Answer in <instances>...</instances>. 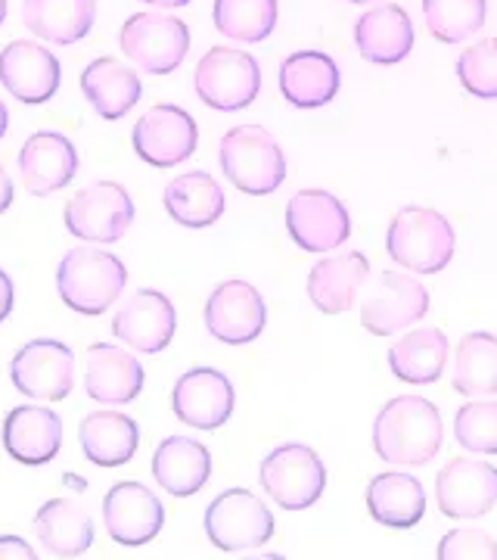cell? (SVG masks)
I'll use <instances>...</instances> for the list:
<instances>
[{"mask_svg": "<svg viewBox=\"0 0 497 560\" xmlns=\"http://www.w3.org/2000/svg\"><path fill=\"white\" fill-rule=\"evenodd\" d=\"M445 442L441 411L423 396H395L374 420V452L392 467H423Z\"/></svg>", "mask_w": 497, "mask_h": 560, "instance_id": "obj_1", "label": "cell"}, {"mask_svg": "<svg viewBox=\"0 0 497 560\" xmlns=\"http://www.w3.org/2000/svg\"><path fill=\"white\" fill-rule=\"evenodd\" d=\"M386 253L411 275H438L458 253V234L438 209L404 206L389 221Z\"/></svg>", "mask_w": 497, "mask_h": 560, "instance_id": "obj_2", "label": "cell"}, {"mask_svg": "<svg viewBox=\"0 0 497 560\" xmlns=\"http://www.w3.org/2000/svg\"><path fill=\"white\" fill-rule=\"evenodd\" d=\"M128 287V268L106 249L79 246L69 249L57 265V290L66 308L97 318L121 300Z\"/></svg>", "mask_w": 497, "mask_h": 560, "instance_id": "obj_3", "label": "cell"}, {"mask_svg": "<svg viewBox=\"0 0 497 560\" xmlns=\"http://www.w3.org/2000/svg\"><path fill=\"white\" fill-rule=\"evenodd\" d=\"M224 178L249 197H271L286 180V153L261 125H237L218 143Z\"/></svg>", "mask_w": 497, "mask_h": 560, "instance_id": "obj_4", "label": "cell"}, {"mask_svg": "<svg viewBox=\"0 0 497 560\" xmlns=\"http://www.w3.org/2000/svg\"><path fill=\"white\" fill-rule=\"evenodd\" d=\"M360 324L374 337H395L429 315V290L414 275L379 271L360 290Z\"/></svg>", "mask_w": 497, "mask_h": 560, "instance_id": "obj_5", "label": "cell"}, {"mask_svg": "<svg viewBox=\"0 0 497 560\" xmlns=\"http://www.w3.org/2000/svg\"><path fill=\"white\" fill-rule=\"evenodd\" d=\"M259 480L264 495L283 511H308L327 489V467L311 445L283 442L261 458Z\"/></svg>", "mask_w": 497, "mask_h": 560, "instance_id": "obj_6", "label": "cell"}, {"mask_svg": "<svg viewBox=\"0 0 497 560\" xmlns=\"http://www.w3.org/2000/svg\"><path fill=\"white\" fill-rule=\"evenodd\" d=\"M274 514L271 508L249 489H224L205 508V536L224 555H246L264 548L274 536Z\"/></svg>", "mask_w": 497, "mask_h": 560, "instance_id": "obj_7", "label": "cell"}, {"mask_svg": "<svg viewBox=\"0 0 497 560\" xmlns=\"http://www.w3.org/2000/svg\"><path fill=\"white\" fill-rule=\"evenodd\" d=\"M193 88L209 109L239 113L259 101L261 66L249 50L212 47L202 54V60L193 69Z\"/></svg>", "mask_w": 497, "mask_h": 560, "instance_id": "obj_8", "label": "cell"}, {"mask_svg": "<svg viewBox=\"0 0 497 560\" xmlns=\"http://www.w3.org/2000/svg\"><path fill=\"white\" fill-rule=\"evenodd\" d=\"M119 47L128 60L146 75H171L190 54L187 22L168 13H134L119 32Z\"/></svg>", "mask_w": 497, "mask_h": 560, "instance_id": "obj_9", "label": "cell"}, {"mask_svg": "<svg viewBox=\"0 0 497 560\" xmlns=\"http://www.w3.org/2000/svg\"><path fill=\"white\" fill-rule=\"evenodd\" d=\"M62 224L84 243H119L134 224V200L119 180H94L66 202Z\"/></svg>", "mask_w": 497, "mask_h": 560, "instance_id": "obj_10", "label": "cell"}, {"mask_svg": "<svg viewBox=\"0 0 497 560\" xmlns=\"http://www.w3.org/2000/svg\"><path fill=\"white\" fill-rule=\"evenodd\" d=\"M286 231L301 253H333L352 237V215L336 194L305 187L286 206Z\"/></svg>", "mask_w": 497, "mask_h": 560, "instance_id": "obj_11", "label": "cell"}, {"mask_svg": "<svg viewBox=\"0 0 497 560\" xmlns=\"http://www.w3.org/2000/svg\"><path fill=\"white\" fill-rule=\"evenodd\" d=\"M134 153L153 168H175L187 162L199 147L197 119L175 103L150 106L131 131Z\"/></svg>", "mask_w": 497, "mask_h": 560, "instance_id": "obj_12", "label": "cell"}, {"mask_svg": "<svg viewBox=\"0 0 497 560\" xmlns=\"http://www.w3.org/2000/svg\"><path fill=\"white\" fill-rule=\"evenodd\" d=\"M10 381L25 399H69L75 386V352L60 340L25 342L10 361Z\"/></svg>", "mask_w": 497, "mask_h": 560, "instance_id": "obj_13", "label": "cell"}, {"mask_svg": "<svg viewBox=\"0 0 497 560\" xmlns=\"http://www.w3.org/2000/svg\"><path fill=\"white\" fill-rule=\"evenodd\" d=\"M268 327V302L249 280H224L205 300V330L224 346H249Z\"/></svg>", "mask_w": 497, "mask_h": 560, "instance_id": "obj_14", "label": "cell"}, {"mask_svg": "<svg viewBox=\"0 0 497 560\" xmlns=\"http://www.w3.org/2000/svg\"><path fill=\"white\" fill-rule=\"evenodd\" d=\"M234 408H237V389L218 368H190L187 374H180L171 389L175 418L202 433L221 430L234 418Z\"/></svg>", "mask_w": 497, "mask_h": 560, "instance_id": "obj_15", "label": "cell"}, {"mask_svg": "<svg viewBox=\"0 0 497 560\" xmlns=\"http://www.w3.org/2000/svg\"><path fill=\"white\" fill-rule=\"evenodd\" d=\"M438 511L451 521H478L497 504V467L482 458H451L436 477Z\"/></svg>", "mask_w": 497, "mask_h": 560, "instance_id": "obj_16", "label": "cell"}, {"mask_svg": "<svg viewBox=\"0 0 497 560\" xmlns=\"http://www.w3.org/2000/svg\"><path fill=\"white\" fill-rule=\"evenodd\" d=\"M103 526L116 545L140 548L162 533L165 508L150 486L134 480L116 482L103 499Z\"/></svg>", "mask_w": 497, "mask_h": 560, "instance_id": "obj_17", "label": "cell"}, {"mask_svg": "<svg viewBox=\"0 0 497 560\" xmlns=\"http://www.w3.org/2000/svg\"><path fill=\"white\" fill-rule=\"evenodd\" d=\"M62 66L54 50L38 40H10L0 50V84L13 101L40 106L60 91Z\"/></svg>", "mask_w": 497, "mask_h": 560, "instance_id": "obj_18", "label": "cell"}, {"mask_svg": "<svg viewBox=\"0 0 497 560\" xmlns=\"http://www.w3.org/2000/svg\"><path fill=\"white\" fill-rule=\"evenodd\" d=\"M178 330L175 302L159 290H138L131 300H125L113 318V337L134 349L140 355H159L168 349Z\"/></svg>", "mask_w": 497, "mask_h": 560, "instance_id": "obj_19", "label": "cell"}, {"mask_svg": "<svg viewBox=\"0 0 497 560\" xmlns=\"http://www.w3.org/2000/svg\"><path fill=\"white\" fill-rule=\"evenodd\" d=\"M20 178L32 197H50L79 175V150L60 131H35L20 147Z\"/></svg>", "mask_w": 497, "mask_h": 560, "instance_id": "obj_20", "label": "cell"}, {"mask_svg": "<svg viewBox=\"0 0 497 560\" xmlns=\"http://www.w3.org/2000/svg\"><path fill=\"white\" fill-rule=\"evenodd\" d=\"M146 371L134 349H121L116 342H94L87 349L84 389L99 405H131L143 393Z\"/></svg>", "mask_w": 497, "mask_h": 560, "instance_id": "obj_21", "label": "cell"}, {"mask_svg": "<svg viewBox=\"0 0 497 560\" xmlns=\"http://www.w3.org/2000/svg\"><path fill=\"white\" fill-rule=\"evenodd\" d=\"M3 448L25 467H40L60 455L62 418L47 405H16L3 420Z\"/></svg>", "mask_w": 497, "mask_h": 560, "instance_id": "obj_22", "label": "cell"}, {"mask_svg": "<svg viewBox=\"0 0 497 560\" xmlns=\"http://www.w3.org/2000/svg\"><path fill=\"white\" fill-rule=\"evenodd\" d=\"M277 84L283 101L296 109H320L336 101L342 72L336 60L323 50H296L280 62Z\"/></svg>", "mask_w": 497, "mask_h": 560, "instance_id": "obj_23", "label": "cell"}, {"mask_svg": "<svg viewBox=\"0 0 497 560\" xmlns=\"http://www.w3.org/2000/svg\"><path fill=\"white\" fill-rule=\"evenodd\" d=\"M367 278L370 259L358 249L327 256L308 271V300L323 315H345L355 308Z\"/></svg>", "mask_w": 497, "mask_h": 560, "instance_id": "obj_24", "label": "cell"}, {"mask_svg": "<svg viewBox=\"0 0 497 560\" xmlns=\"http://www.w3.org/2000/svg\"><path fill=\"white\" fill-rule=\"evenodd\" d=\"M414 22L398 3H377L355 22V47L374 66H395L414 50Z\"/></svg>", "mask_w": 497, "mask_h": 560, "instance_id": "obj_25", "label": "cell"}, {"mask_svg": "<svg viewBox=\"0 0 497 560\" xmlns=\"http://www.w3.org/2000/svg\"><path fill=\"white\" fill-rule=\"evenodd\" d=\"M81 94L99 119H125L143 97L140 75L116 57H97L81 72Z\"/></svg>", "mask_w": 497, "mask_h": 560, "instance_id": "obj_26", "label": "cell"}, {"mask_svg": "<svg viewBox=\"0 0 497 560\" xmlns=\"http://www.w3.org/2000/svg\"><path fill=\"white\" fill-rule=\"evenodd\" d=\"M212 477V452L190 436H165L153 452V480L171 499H190Z\"/></svg>", "mask_w": 497, "mask_h": 560, "instance_id": "obj_27", "label": "cell"}, {"mask_svg": "<svg viewBox=\"0 0 497 560\" xmlns=\"http://www.w3.org/2000/svg\"><path fill=\"white\" fill-rule=\"evenodd\" d=\"M97 0H22V25L35 38L69 47L91 35Z\"/></svg>", "mask_w": 497, "mask_h": 560, "instance_id": "obj_28", "label": "cell"}, {"mask_svg": "<svg viewBox=\"0 0 497 560\" xmlns=\"http://www.w3.org/2000/svg\"><path fill=\"white\" fill-rule=\"evenodd\" d=\"M35 536L50 558H81L94 548V521L79 501L50 499L35 514Z\"/></svg>", "mask_w": 497, "mask_h": 560, "instance_id": "obj_29", "label": "cell"}, {"mask_svg": "<svg viewBox=\"0 0 497 560\" xmlns=\"http://www.w3.org/2000/svg\"><path fill=\"white\" fill-rule=\"evenodd\" d=\"M367 511L389 529H414L426 514V489L414 474L386 470L367 482Z\"/></svg>", "mask_w": 497, "mask_h": 560, "instance_id": "obj_30", "label": "cell"}, {"mask_svg": "<svg viewBox=\"0 0 497 560\" xmlns=\"http://www.w3.org/2000/svg\"><path fill=\"white\" fill-rule=\"evenodd\" d=\"M451 359V342L448 334L438 327H414L389 349V371L401 383L429 386L441 381L445 368Z\"/></svg>", "mask_w": 497, "mask_h": 560, "instance_id": "obj_31", "label": "cell"}, {"mask_svg": "<svg viewBox=\"0 0 497 560\" xmlns=\"http://www.w3.org/2000/svg\"><path fill=\"white\" fill-rule=\"evenodd\" d=\"M162 202H165V212L175 219V224L193 228V231L212 228L227 209L224 187L209 172H187V175L171 178L165 184Z\"/></svg>", "mask_w": 497, "mask_h": 560, "instance_id": "obj_32", "label": "cell"}, {"mask_svg": "<svg viewBox=\"0 0 497 560\" xmlns=\"http://www.w3.org/2000/svg\"><path fill=\"white\" fill-rule=\"evenodd\" d=\"M79 442L84 458L97 467H121L138 455V420L121 411H94L81 420Z\"/></svg>", "mask_w": 497, "mask_h": 560, "instance_id": "obj_33", "label": "cell"}, {"mask_svg": "<svg viewBox=\"0 0 497 560\" xmlns=\"http://www.w3.org/2000/svg\"><path fill=\"white\" fill-rule=\"evenodd\" d=\"M451 386L466 399L497 396V337L488 330H473L454 349Z\"/></svg>", "mask_w": 497, "mask_h": 560, "instance_id": "obj_34", "label": "cell"}, {"mask_svg": "<svg viewBox=\"0 0 497 560\" xmlns=\"http://www.w3.org/2000/svg\"><path fill=\"white\" fill-rule=\"evenodd\" d=\"M277 0H215L212 22L224 38L237 44H261L277 28Z\"/></svg>", "mask_w": 497, "mask_h": 560, "instance_id": "obj_35", "label": "cell"}, {"mask_svg": "<svg viewBox=\"0 0 497 560\" xmlns=\"http://www.w3.org/2000/svg\"><path fill=\"white\" fill-rule=\"evenodd\" d=\"M488 20V0H423V22L441 44H463Z\"/></svg>", "mask_w": 497, "mask_h": 560, "instance_id": "obj_36", "label": "cell"}, {"mask_svg": "<svg viewBox=\"0 0 497 560\" xmlns=\"http://www.w3.org/2000/svg\"><path fill=\"white\" fill-rule=\"evenodd\" d=\"M454 440L473 455H497V399L466 401L454 415Z\"/></svg>", "mask_w": 497, "mask_h": 560, "instance_id": "obj_37", "label": "cell"}, {"mask_svg": "<svg viewBox=\"0 0 497 560\" xmlns=\"http://www.w3.org/2000/svg\"><path fill=\"white\" fill-rule=\"evenodd\" d=\"M458 79L466 94L478 101H497V38L478 40L460 54Z\"/></svg>", "mask_w": 497, "mask_h": 560, "instance_id": "obj_38", "label": "cell"}, {"mask_svg": "<svg viewBox=\"0 0 497 560\" xmlns=\"http://www.w3.org/2000/svg\"><path fill=\"white\" fill-rule=\"evenodd\" d=\"M438 560H497V541L478 526H460L445 533L436 548Z\"/></svg>", "mask_w": 497, "mask_h": 560, "instance_id": "obj_39", "label": "cell"}, {"mask_svg": "<svg viewBox=\"0 0 497 560\" xmlns=\"http://www.w3.org/2000/svg\"><path fill=\"white\" fill-rule=\"evenodd\" d=\"M0 558H20V560H35L38 551L20 536H0Z\"/></svg>", "mask_w": 497, "mask_h": 560, "instance_id": "obj_40", "label": "cell"}, {"mask_svg": "<svg viewBox=\"0 0 497 560\" xmlns=\"http://www.w3.org/2000/svg\"><path fill=\"white\" fill-rule=\"evenodd\" d=\"M13 305H16V287H13L10 275H7V271L0 268V324L10 318Z\"/></svg>", "mask_w": 497, "mask_h": 560, "instance_id": "obj_41", "label": "cell"}, {"mask_svg": "<svg viewBox=\"0 0 497 560\" xmlns=\"http://www.w3.org/2000/svg\"><path fill=\"white\" fill-rule=\"evenodd\" d=\"M13 206V178L7 175L3 162H0V215Z\"/></svg>", "mask_w": 497, "mask_h": 560, "instance_id": "obj_42", "label": "cell"}, {"mask_svg": "<svg viewBox=\"0 0 497 560\" xmlns=\"http://www.w3.org/2000/svg\"><path fill=\"white\" fill-rule=\"evenodd\" d=\"M143 3L162 7V10H178V7H187V3H193V0H143Z\"/></svg>", "mask_w": 497, "mask_h": 560, "instance_id": "obj_43", "label": "cell"}, {"mask_svg": "<svg viewBox=\"0 0 497 560\" xmlns=\"http://www.w3.org/2000/svg\"><path fill=\"white\" fill-rule=\"evenodd\" d=\"M7 128H10V113H7V103L0 101V140L7 135Z\"/></svg>", "mask_w": 497, "mask_h": 560, "instance_id": "obj_44", "label": "cell"}, {"mask_svg": "<svg viewBox=\"0 0 497 560\" xmlns=\"http://www.w3.org/2000/svg\"><path fill=\"white\" fill-rule=\"evenodd\" d=\"M7 22V0H0V25Z\"/></svg>", "mask_w": 497, "mask_h": 560, "instance_id": "obj_45", "label": "cell"}, {"mask_svg": "<svg viewBox=\"0 0 497 560\" xmlns=\"http://www.w3.org/2000/svg\"><path fill=\"white\" fill-rule=\"evenodd\" d=\"M348 3H360L364 7V3H382V0H348Z\"/></svg>", "mask_w": 497, "mask_h": 560, "instance_id": "obj_46", "label": "cell"}]
</instances>
